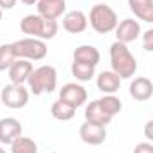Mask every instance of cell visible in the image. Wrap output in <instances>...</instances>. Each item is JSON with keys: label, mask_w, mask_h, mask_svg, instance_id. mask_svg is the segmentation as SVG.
<instances>
[{"label": "cell", "mask_w": 153, "mask_h": 153, "mask_svg": "<svg viewBox=\"0 0 153 153\" xmlns=\"http://www.w3.org/2000/svg\"><path fill=\"white\" fill-rule=\"evenodd\" d=\"M128 7L135 18L153 23V0H128Z\"/></svg>", "instance_id": "obj_18"}, {"label": "cell", "mask_w": 153, "mask_h": 153, "mask_svg": "<svg viewBox=\"0 0 153 153\" xmlns=\"http://www.w3.org/2000/svg\"><path fill=\"white\" fill-rule=\"evenodd\" d=\"M50 153H57V152H50Z\"/></svg>", "instance_id": "obj_31"}, {"label": "cell", "mask_w": 153, "mask_h": 153, "mask_svg": "<svg viewBox=\"0 0 153 153\" xmlns=\"http://www.w3.org/2000/svg\"><path fill=\"white\" fill-rule=\"evenodd\" d=\"M50 112H52V116H53L55 119H59V121H70V119L75 117L76 109L75 107H71L70 103H66V102H62V100L57 98V100L52 103Z\"/></svg>", "instance_id": "obj_19"}, {"label": "cell", "mask_w": 153, "mask_h": 153, "mask_svg": "<svg viewBox=\"0 0 153 153\" xmlns=\"http://www.w3.org/2000/svg\"><path fill=\"white\" fill-rule=\"evenodd\" d=\"M23 126L16 117H4L0 119V143L2 144H13L18 137H22Z\"/></svg>", "instance_id": "obj_10"}, {"label": "cell", "mask_w": 153, "mask_h": 153, "mask_svg": "<svg viewBox=\"0 0 153 153\" xmlns=\"http://www.w3.org/2000/svg\"><path fill=\"white\" fill-rule=\"evenodd\" d=\"M32 70H34V64L30 61H27V59H16L11 64V68L7 70L11 84L25 85L27 80H29V76H30V73H32Z\"/></svg>", "instance_id": "obj_11"}, {"label": "cell", "mask_w": 153, "mask_h": 153, "mask_svg": "<svg viewBox=\"0 0 153 153\" xmlns=\"http://www.w3.org/2000/svg\"><path fill=\"white\" fill-rule=\"evenodd\" d=\"M143 48L146 52H153V29H148L143 34Z\"/></svg>", "instance_id": "obj_24"}, {"label": "cell", "mask_w": 153, "mask_h": 153, "mask_svg": "<svg viewBox=\"0 0 153 153\" xmlns=\"http://www.w3.org/2000/svg\"><path fill=\"white\" fill-rule=\"evenodd\" d=\"M89 25V20L85 16V13L82 11H68L64 16H62V29L70 34H80L87 29Z\"/></svg>", "instance_id": "obj_12"}, {"label": "cell", "mask_w": 153, "mask_h": 153, "mask_svg": "<svg viewBox=\"0 0 153 153\" xmlns=\"http://www.w3.org/2000/svg\"><path fill=\"white\" fill-rule=\"evenodd\" d=\"M29 98H30V91L25 85H18V84H7L0 93L2 103L9 109H23L29 103Z\"/></svg>", "instance_id": "obj_6"}, {"label": "cell", "mask_w": 153, "mask_h": 153, "mask_svg": "<svg viewBox=\"0 0 153 153\" xmlns=\"http://www.w3.org/2000/svg\"><path fill=\"white\" fill-rule=\"evenodd\" d=\"M13 45V52L16 55V59H27V61H43L48 53L46 43L43 39L38 38H23L18 39Z\"/></svg>", "instance_id": "obj_5"}, {"label": "cell", "mask_w": 153, "mask_h": 153, "mask_svg": "<svg viewBox=\"0 0 153 153\" xmlns=\"http://www.w3.org/2000/svg\"><path fill=\"white\" fill-rule=\"evenodd\" d=\"M98 102H100L102 109L111 116V117H114L116 114H119L121 109H123V103H121V100H119L116 94H103Z\"/></svg>", "instance_id": "obj_20"}, {"label": "cell", "mask_w": 153, "mask_h": 153, "mask_svg": "<svg viewBox=\"0 0 153 153\" xmlns=\"http://www.w3.org/2000/svg\"><path fill=\"white\" fill-rule=\"evenodd\" d=\"M78 134H80V139L89 144V146H98V144H103L105 139H107V130L105 126L102 125H96V123H89V121H84L78 128Z\"/></svg>", "instance_id": "obj_8"}, {"label": "cell", "mask_w": 153, "mask_h": 153, "mask_svg": "<svg viewBox=\"0 0 153 153\" xmlns=\"http://www.w3.org/2000/svg\"><path fill=\"white\" fill-rule=\"evenodd\" d=\"M59 100H62V102L70 103L71 107L78 109L80 105H84V103L87 102V91H85V87H84L82 84H78V82H68V84H64V85L61 87V91H59Z\"/></svg>", "instance_id": "obj_7"}, {"label": "cell", "mask_w": 153, "mask_h": 153, "mask_svg": "<svg viewBox=\"0 0 153 153\" xmlns=\"http://www.w3.org/2000/svg\"><path fill=\"white\" fill-rule=\"evenodd\" d=\"M20 2H23V4H27V5H34V4H38V0H20Z\"/></svg>", "instance_id": "obj_28"}, {"label": "cell", "mask_w": 153, "mask_h": 153, "mask_svg": "<svg viewBox=\"0 0 153 153\" xmlns=\"http://www.w3.org/2000/svg\"><path fill=\"white\" fill-rule=\"evenodd\" d=\"M38 14L48 20H59L66 14V0H38Z\"/></svg>", "instance_id": "obj_13"}, {"label": "cell", "mask_w": 153, "mask_h": 153, "mask_svg": "<svg viewBox=\"0 0 153 153\" xmlns=\"http://www.w3.org/2000/svg\"><path fill=\"white\" fill-rule=\"evenodd\" d=\"M134 153H153V143H150V141L139 143V144L134 148Z\"/></svg>", "instance_id": "obj_25"}, {"label": "cell", "mask_w": 153, "mask_h": 153, "mask_svg": "<svg viewBox=\"0 0 153 153\" xmlns=\"http://www.w3.org/2000/svg\"><path fill=\"white\" fill-rule=\"evenodd\" d=\"M16 2H18V0H0V7L7 11V9H13V7L16 5Z\"/></svg>", "instance_id": "obj_27"}, {"label": "cell", "mask_w": 153, "mask_h": 153, "mask_svg": "<svg viewBox=\"0 0 153 153\" xmlns=\"http://www.w3.org/2000/svg\"><path fill=\"white\" fill-rule=\"evenodd\" d=\"M27 85H29V91L39 96V94H45V93H53L57 89V70L50 64H43L32 70V73L27 80Z\"/></svg>", "instance_id": "obj_3"}, {"label": "cell", "mask_w": 153, "mask_h": 153, "mask_svg": "<svg viewBox=\"0 0 153 153\" xmlns=\"http://www.w3.org/2000/svg\"><path fill=\"white\" fill-rule=\"evenodd\" d=\"M71 75L76 78V82H89L94 76V66L89 64H82V62H75L71 64Z\"/></svg>", "instance_id": "obj_22"}, {"label": "cell", "mask_w": 153, "mask_h": 153, "mask_svg": "<svg viewBox=\"0 0 153 153\" xmlns=\"http://www.w3.org/2000/svg\"><path fill=\"white\" fill-rule=\"evenodd\" d=\"M111 66L116 75H119L121 80L132 78L137 71V61L128 50L125 43L114 41L111 45Z\"/></svg>", "instance_id": "obj_2"}, {"label": "cell", "mask_w": 153, "mask_h": 153, "mask_svg": "<svg viewBox=\"0 0 153 153\" xmlns=\"http://www.w3.org/2000/svg\"><path fill=\"white\" fill-rule=\"evenodd\" d=\"M114 32H116V41L125 43V45L134 43L135 39L143 34V32H141V23H139L137 20H134V18H125V20H121V22L117 23V27H116Z\"/></svg>", "instance_id": "obj_9"}, {"label": "cell", "mask_w": 153, "mask_h": 153, "mask_svg": "<svg viewBox=\"0 0 153 153\" xmlns=\"http://www.w3.org/2000/svg\"><path fill=\"white\" fill-rule=\"evenodd\" d=\"M2 13H4V9H2V7H0V20H2Z\"/></svg>", "instance_id": "obj_29"}, {"label": "cell", "mask_w": 153, "mask_h": 153, "mask_svg": "<svg viewBox=\"0 0 153 153\" xmlns=\"http://www.w3.org/2000/svg\"><path fill=\"white\" fill-rule=\"evenodd\" d=\"M73 61L96 68L98 62H100V50L96 46H93V45H80L73 52Z\"/></svg>", "instance_id": "obj_15"}, {"label": "cell", "mask_w": 153, "mask_h": 153, "mask_svg": "<svg viewBox=\"0 0 153 153\" xmlns=\"http://www.w3.org/2000/svg\"><path fill=\"white\" fill-rule=\"evenodd\" d=\"M84 114H85V121H89V123H96V125H102V126H107V125L112 121V117L102 109V105H100L98 100L89 102V103L85 105Z\"/></svg>", "instance_id": "obj_17"}, {"label": "cell", "mask_w": 153, "mask_h": 153, "mask_svg": "<svg viewBox=\"0 0 153 153\" xmlns=\"http://www.w3.org/2000/svg\"><path fill=\"white\" fill-rule=\"evenodd\" d=\"M144 135H146V139L150 143H153V119L144 125Z\"/></svg>", "instance_id": "obj_26"}, {"label": "cell", "mask_w": 153, "mask_h": 153, "mask_svg": "<svg viewBox=\"0 0 153 153\" xmlns=\"http://www.w3.org/2000/svg\"><path fill=\"white\" fill-rule=\"evenodd\" d=\"M121 85V78L119 75H116L114 71H102L96 76V87L103 93V94H116L119 91Z\"/></svg>", "instance_id": "obj_16"}, {"label": "cell", "mask_w": 153, "mask_h": 153, "mask_svg": "<svg viewBox=\"0 0 153 153\" xmlns=\"http://www.w3.org/2000/svg\"><path fill=\"white\" fill-rule=\"evenodd\" d=\"M87 20L91 23V29L94 32H98V34L114 32L117 23H119L116 11L111 5H107V4H96V5H93Z\"/></svg>", "instance_id": "obj_4"}, {"label": "cell", "mask_w": 153, "mask_h": 153, "mask_svg": "<svg viewBox=\"0 0 153 153\" xmlns=\"http://www.w3.org/2000/svg\"><path fill=\"white\" fill-rule=\"evenodd\" d=\"M0 153H5V150H4V148H2V146H0Z\"/></svg>", "instance_id": "obj_30"}, {"label": "cell", "mask_w": 153, "mask_h": 153, "mask_svg": "<svg viewBox=\"0 0 153 153\" xmlns=\"http://www.w3.org/2000/svg\"><path fill=\"white\" fill-rule=\"evenodd\" d=\"M20 30L27 34V38H38L46 41V39L55 38L59 30V23L57 20H48V18H43L41 14H27L20 22Z\"/></svg>", "instance_id": "obj_1"}, {"label": "cell", "mask_w": 153, "mask_h": 153, "mask_svg": "<svg viewBox=\"0 0 153 153\" xmlns=\"http://www.w3.org/2000/svg\"><path fill=\"white\" fill-rule=\"evenodd\" d=\"M14 61H16V55H14V52H13V45H11V43L2 45V46H0V71L9 70Z\"/></svg>", "instance_id": "obj_23"}, {"label": "cell", "mask_w": 153, "mask_h": 153, "mask_svg": "<svg viewBox=\"0 0 153 153\" xmlns=\"http://www.w3.org/2000/svg\"><path fill=\"white\" fill-rule=\"evenodd\" d=\"M11 153H38V144L34 139L22 135L11 144Z\"/></svg>", "instance_id": "obj_21"}, {"label": "cell", "mask_w": 153, "mask_h": 153, "mask_svg": "<svg viewBox=\"0 0 153 153\" xmlns=\"http://www.w3.org/2000/svg\"><path fill=\"white\" fill-rule=\"evenodd\" d=\"M128 91L135 102H146L153 96V82L146 76H137L130 82Z\"/></svg>", "instance_id": "obj_14"}]
</instances>
